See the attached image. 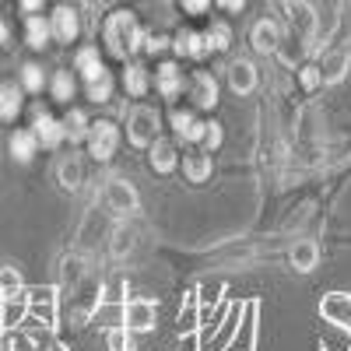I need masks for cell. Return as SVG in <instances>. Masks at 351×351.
<instances>
[{
  "label": "cell",
  "instance_id": "obj_1",
  "mask_svg": "<svg viewBox=\"0 0 351 351\" xmlns=\"http://www.w3.org/2000/svg\"><path fill=\"white\" fill-rule=\"evenodd\" d=\"M106 43L116 56H127V53H137L144 46V32H141V25L134 14L120 11V14H112L106 21Z\"/></svg>",
  "mask_w": 351,
  "mask_h": 351
},
{
  "label": "cell",
  "instance_id": "obj_2",
  "mask_svg": "<svg viewBox=\"0 0 351 351\" xmlns=\"http://www.w3.org/2000/svg\"><path fill=\"white\" fill-rule=\"evenodd\" d=\"M158 130H162V116L152 109V106H137L127 120V137L134 148H152L158 141Z\"/></svg>",
  "mask_w": 351,
  "mask_h": 351
},
{
  "label": "cell",
  "instance_id": "obj_3",
  "mask_svg": "<svg viewBox=\"0 0 351 351\" xmlns=\"http://www.w3.org/2000/svg\"><path fill=\"white\" fill-rule=\"evenodd\" d=\"M116 148H120V130H116V123H109V120L92 123V130H88V152H92V158L109 162L116 155Z\"/></svg>",
  "mask_w": 351,
  "mask_h": 351
},
{
  "label": "cell",
  "instance_id": "obj_4",
  "mask_svg": "<svg viewBox=\"0 0 351 351\" xmlns=\"http://www.w3.org/2000/svg\"><path fill=\"white\" fill-rule=\"evenodd\" d=\"M155 319H158V302H152V299H130L123 306V327L134 330V334L152 330Z\"/></svg>",
  "mask_w": 351,
  "mask_h": 351
},
{
  "label": "cell",
  "instance_id": "obj_5",
  "mask_svg": "<svg viewBox=\"0 0 351 351\" xmlns=\"http://www.w3.org/2000/svg\"><path fill=\"white\" fill-rule=\"evenodd\" d=\"M106 204L112 215H130V211H137V190L116 176V180L106 183Z\"/></svg>",
  "mask_w": 351,
  "mask_h": 351
},
{
  "label": "cell",
  "instance_id": "obj_6",
  "mask_svg": "<svg viewBox=\"0 0 351 351\" xmlns=\"http://www.w3.org/2000/svg\"><path fill=\"white\" fill-rule=\"evenodd\" d=\"M285 11H288V21H291V32H295L299 39H313L316 14L309 8V0H285Z\"/></svg>",
  "mask_w": 351,
  "mask_h": 351
},
{
  "label": "cell",
  "instance_id": "obj_7",
  "mask_svg": "<svg viewBox=\"0 0 351 351\" xmlns=\"http://www.w3.org/2000/svg\"><path fill=\"white\" fill-rule=\"evenodd\" d=\"M169 123H172V130H176V141H183V144H200V137H204V120H197L193 116V109H176L172 116H169Z\"/></svg>",
  "mask_w": 351,
  "mask_h": 351
},
{
  "label": "cell",
  "instance_id": "obj_8",
  "mask_svg": "<svg viewBox=\"0 0 351 351\" xmlns=\"http://www.w3.org/2000/svg\"><path fill=\"white\" fill-rule=\"evenodd\" d=\"M28 313L43 319V327H56V291L53 288H36L28 295Z\"/></svg>",
  "mask_w": 351,
  "mask_h": 351
},
{
  "label": "cell",
  "instance_id": "obj_9",
  "mask_svg": "<svg viewBox=\"0 0 351 351\" xmlns=\"http://www.w3.org/2000/svg\"><path fill=\"white\" fill-rule=\"evenodd\" d=\"M256 81H260V74H256V67L250 60H236V64L228 67V88L236 95H253L256 92Z\"/></svg>",
  "mask_w": 351,
  "mask_h": 351
},
{
  "label": "cell",
  "instance_id": "obj_10",
  "mask_svg": "<svg viewBox=\"0 0 351 351\" xmlns=\"http://www.w3.org/2000/svg\"><path fill=\"white\" fill-rule=\"evenodd\" d=\"M190 99H193L197 109H215V106H218V81H215V74H208V71L193 74Z\"/></svg>",
  "mask_w": 351,
  "mask_h": 351
},
{
  "label": "cell",
  "instance_id": "obj_11",
  "mask_svg": "<svg viewBox=\"0 0 351 351\" xmlns=\"http://www.w3.org/2000/svg\"><path fill=\"white\" fill-rule=\"evenodd\" d=\"M250 43H253V49L256 53H278L281 49V28H278V21H256L253 25V32H250Z\"/></svg>",
  "mask_w": 351,
  "mask_h": 351
},
{
  "label": "cell",
  "instance_id": "obj_12",
  "mask_svg": "<svg viewBox=\"0 0 351 351\" xmlns=\"http://www.w3.org/2000/svg\"><path fill=\"white\" fill-rule=\"evenodd\" d=\"M0 299H4L0 302V324H4L8 330L25 324V316H28V295L25 291H11V295H0Z\"/></svg>",
  "mask_w": 351,
  "mask_h": 351
},
{
  "label": "cell",
  "instance_id": "obj_13",
  "mask_svg": "<svg viewBox=\"0 0 351 351\" xmlns=\"http://www.w3.org/2000/svg\"><path fill=\"white\" fill-rule=\"evenodd\" d=\"M319 313H324L327 324H351V295L348 291H330V295L319 302Z\"/></svg>",
  "mask_w": 351,
  "mask_h": 351
},
{
  "label": "cell",
  "instance_id": "obj_14",
  "mask_svg": "<svg viewBox=\"0 0 351 351\" xmlns=\"http://www.w3.org/2000/svg\"><path fill=\"white\" fill-rule=\"evenodd\" d=\"M172 49L180 53V56H190V60H204V56L211 53V46H208V39H204V32H180L172 39Z\"/></svg>",
  "mask_w": 351,
  "mask_h": 351
},
{
  "label": "cell",
  "instance_id": "obj_15",
  "mask_svg": "<svg viewBox=\"0 0 351 351\" xmlns=\"http://www.w3.org/2000/svg\"><path fill=\"white\" fill-rule=\"evenodd\" d=\"M32 130H36V137H39L43 148H56V144H60V141L67 137L64 123H60V120H53V116H46V112H39V116H36Z\"/></svg>",
  "mask_w": 351,
  "mask_h": 351
},
{
  "label": "cell",
  "instance_id": "obj_16",
  "mask_svg": "<svg viewBox=\"0 0 351 351\" xmlns=\"http://www.w3.org/2000/svg\"><path fill=\"white\" fill-rule=\"evenodd\" d=\"M155 88H158L162 99H176V95L183 92V71L176 67V64H162L155 71Z\"/></svg>",
  "mask_w": 351,
  "mask_h": 351
},
{
  "label": "cell",
  "instance_id": "obj_17",
  "mask_svg": "<svg viewBox=\"0 0 351 351\" xmlns=\"http://www.w3.org/2000/svg\"><path fill=\"white\" fill-rule=\"evenodd\" d=\"M49 28H53V36L60 39V43H74V39H77V32H81L77 14H74L71 8H56V11H53V21H49Z\"/></svg>",
  "mask_w": 351,
  "mask_h": 351
},
{
  "label": "cell",
  "instance_id": "obj_18",
  "mask_svg": "<svg viewBox=\"0 0 351 351\" xmlns=\"http://www.w3.org/2000/svg\"><path fill=\"white\" fill-rule=\"evenodd\" d=\"M288 260H291V267H295V271L309 274V271L316 267V263H319V246H316L313 239H299L295 246H291Z\"/></svg>",
  "mask_w": 351,
  "mask_h": 351
},
{
  "label": "cell",
  "instance_id": "obj_19",
  "mask_svg": "<svg viewBox=\"0 0 351 351\" xmlns=\"http://www.w3.org/2000/svg\"><path fill=\"white\" fill-rule=\"evenodd\" d=\"M211 152H190L186 158H183V172H186V180L190 183H204V180H211Z\"/></svg>",
  "mask_w": 351,
  "mask_h": 351
},
{
  "label": "cell",
  "instance_id": "obj_20",
  "mask_svg": "<svg viewBox=\"0 0 351 351\" xmlns=\"http://www.w3.org/2000/svg\"><path fill=\"white\" fill-rule=\"evenodd\" d=\"M74 71H81L84 81H95L99 74H106V67H102V60H99V49H95V46L77 49V56H74Z\"/></svg>",
  "mask_w": 351,
  "mask_h": 351
},
{
  "label": "cell",
  "instance_id": "obj_21",
  "mask_svg": "<svg viewBox=\"0 0 351 351\" xmlns=\"http://www.w3.org/2000/svg\"><path fill=\"white\" fill-rule=\"evenodd\" d=\"M56 176H60V186H64V190H77V186L84 183V165H81V158H77V155H67L60 165H56Z\"/></svg>",
  "mask_w": 351,
  "mask_h": 351
},
{
  "label": "cell",
  "instance_id": "obj_22",
  "mask_svg": "<svg viewBox=\"0 0 351 351\" xmlns=\"http://www.w3.org/2000/svg\"><path fill=\"white\" fill-rule=\"evenodd\" d=\"M36 148H39L36 130H14V137H11V155H14L21 165H25V162H32Z\"/></svg>",
  "mask_w": 351,
  "mask_h": 351
},
{
  "label": "cell",
  "instance_id": "obj_23",
  "mask_svg": "<svg viewBox=\"0 0 351 351\" xmlns=\"http://www.w3.org/2000/svg\"><path fill=\"white\" fill-rule=\"evenodd\" d=\"M148 158H152V169H155V172H162V176L172 172V169H176V144L158 137V141L152 144V155H148Z\"/></svg>",
  "mask_w": 351,
  "mask_h": 351
},
{
  "label": "cell",
  "instance_id": "obj_24",
  "mask_svg": "<svg viewBox=\"0 0 351 351\" xmlns=\"http://www.w3.org/2000/svg\"><path fill=\"white\" fill-rule=\"evenodd\" d=\"M49 36H53L49 21H43L39 14H28V21H25V39H28V46H32V49H43V46L49 43Z\"/></svg>",
  "mask_w": 351,
  "mask_h": 351
},
{
  "label": "cell",
  "instance_id": "obj_25",
  "mask_svg": "<svg viewBox=\"0 0 351 351\" xmlns=\"http://www.w3.org/2000/svg\"><path fill=\"white\" fill-rule=\"evenodd\" d=\"M21 112V88L0 84V120H14Z\"/></svg>",
  "mask_w": 351,
  "mask_h": 351
},
{
  "label": "cell",
  "instance_id": "obj_26",
  "mask_svg": "<svg viewBox=\"0 0 351 351\" xmlns=\"http://www.w3.org/2000/svg\"><path fill=\"white\" fill-rule=\"evenodd\" d=\"M348 53H330L324 64H319V74H324V84H337L341 77H344V71H348Z\"/></svg>",
  "mask_w": 351,
  "mask_h": 351
},
{
  "label": "cell",
  "instance_id": "obj_27",
  "mask_svg": "<svg viewBox=\"0 0 351 351\" xmlns=\"http://www.w3.org/2000/svg\"><path fill=\"white\" fill-rule=\"evenodd\" d=\"M324 351H351V327L348 324H330V334H324Z\"/></svg>",
  "mask_w": 351,
  "mask_h": 351
},
{
  "label": "cell",
  "instance_id": "obj_28",
  "mask_svg": "<svg viewBox=\"0 0 351 351\" xmlns=\"http://www.w3.org/2000/svg\"><path fill=\"white\" fill-rule=\"evenodd\" d=\"M123 88H127L130 95H144V92H148V67L130 64L127 74H123Z\"/></svg>",
  "mask_w": 351,
  "mask_h": 351
},
{
  "label": "cell",
  "instance_id": "obj_29",
  "mask_svg": "<svg viewBox=\"0 0 351 351\" xmlns=\"http://www.w3.org/2000/svg\"><path fill=\"white\" fill-rule=\"evenodd\" d=\"M64 130L71 141H88V130H92V123H88V116L81 109H71L67 120H64Z\"/></svg>",
  "mask_w": 351,
  "mask_h": 351
},
{
  "label": "cell",
  "instance_id": "obj_30",
  "mask_svg": "<svg viewBox=\"0 0 351 351\" xmlns=\"http://www.w3.org/2000/svg\"><path fill=\"white\" fill-rule=\"evenodd\" d=\"M204 39H208V46H211L215 53H225V49L232 46V28H228L225 21H215L208 32H204Z\"/></svg>",
  "mask_w": 351,
  "mask_h": 351
},
{
  "label": "cell",
  "instance_id": "obj_31",
  "mask_svg": "<svg viewBox=\"0 0 351 351\" xmlns=\"http://www.w3.org/2000/svg\"><path fill=\"white\" fill-rule=\"evenodd\" d=\"M74 88L77 84H74V74L71 71H56L53 74V99L56 102H71L74 99Z\"/></svg>",
  "mask_w": 351,
  "mask_h": 351
},
{
  "label": "cell",
  "instance_id": "obj_32",
  "mask_svg": "<svg viewBox=\"0 0 351 351\" xmlns=\"http://www.w3.org/2000/svg\"><path fill=\"white\" fill-rule=\"evenodd\" d=\"M8 348H11V351H49V344H46L43 334H25V330H18Z\"/></svg>",
  "mask_w": 351,
  "mask_h": 351
},
{
  "label": "cell",
  "instance_id": "obj_33",
  "mask_svg": "<svg viewBox=\"0 0 351 351\" xmlns=\"http://www.w3.org/2000/svg\"><path fill=\"white\" fill-rule=\"evenodd\" d=\"M84 84H88V99H92V102H109V95H112V77H109V71L99 74L95 81H84Z\"/></svg>",
  "mask_w": 351,
  "mask_h": 351
},
{
  "label": "cell",
  "instance_id": "obj_34",
  "mask_svg": "<svg viewBox=\"0 0 351 351\" xmlns=\"http://www.w3.org/2000/svg\"><path fill=\"white\" fill-rule=\"evenodd\" d=\"M106 348H109V351H137V344H134V330H127V327L109 330Z\"/></svg>",
  "mask_w": 351,
  "mask_h": 351
},
{
  "label": "cell",
  "instance_id": "obj_35",
  "mask_svg": "<svg viewBox=\"0 0 351 351\" xmlns=\"http://www.w3.org/2000/svg\"><path fill=\"white\" fill-rule=\"evenodd\" d=\"M43 84H46V77H43L39 64H25L21 67V88L25 92H43Z\"/></svg>",
  "mask_w": 351,
  "mask_h": 351
},
{
  "label": "cell",
  "instance_id": "obj_36",
  "mask_svg": "<svg viewBox=\"0 0 351 351\" xmlns=\"http://www.w3.org/2000/svg\"><path fill=\"white\" fill-rule=\"evenodd\" d=\"M221 141H225L221 123H208V127H204V137H200V148H204V152H218Z\"/></svg>",
  "mask_w": 351,
  "mask_h": 351
},
{
  "label": "cell",
  "instance_id": "obj_37",
  "mask_svg": "<svg viewBox=\"0 0 351 351\" xmlns=\"http://www.w3.org/2000/svg\"><path fill=\"white\" fill-rule=\"evenodd\" d=\"M11 291H21V274L14 267H0V295H11Z\"/></svg>",
  "mask_w": 351,
  "mask_h": 351
},
{
  "label": "cell",
  "instance_id": "obj_38",
  "mask_svg": "<svg viewBox=\"0 0 351 351\" xmlns=\"http://www.w3.org/2000/svg\"><path fill=\"white\" fill-rule=\"evenodd\" d=\"M299 81H302V88H306V92H316V88L324 84V74H319V64H306V67L299 71Z\"/></svg>",
  "mask_w": 351,
  "mask_h": 351
},
{
  "label": "cell",
  "instance_id": "obj_39",
  "mask_svg": "<svg viewBox=\"0 0 351 351\" xmlns=\"http://www.w3.org/2000/svg\"><path fill=\"white\" fill-rule=\"evenodd\" d=\"M134 250V232H127V228H120L112 236V256H123V253H130Z\"/></svg>",
  "mask_w": 351,
  "mask_h": 351
},
{
  "label": "cell",
  "instance_id": "obj_40",
  "mask_svg": "<svg viewBox=\"0 0 351 351\" xmlns=\"http://www.w3.org/2000/svg\"><path fill=\"white\" fill-rule=\"evenodd\" d=\"M165 46H169V39H165V36H148V32H144V46H141L144 53H152V56H155V53H162Z\"/></svg>",
  "mask_w": 351,
  "mask_h": 351
},
{
  "label": "cell",
  "instance_id": "obj_41",
  "mask_svg": "<svg viewBox=\"0 0 351 351\" xmlns=\"http://www.w3.org/2000/svg\"><path fill=\"white\" fill-rule=\"evenodd\" d=\"M180 4H183L186 14H204V11L211 8V0H180Z\"/></svg>",
  "mask_w": 351,
  "mask_h": 351
},
{
  "label": "cell",
  "instance_id": "obj_42",
  "mask_svg": "<svg viewBox=\"0 0 351 351\" xmlns=\"http://www.w3.org/2000/svg\"><path fill=\"white\" fill-rule=\"evenodd\" d=\"M218 8H221V11H228V14H236V11H243V8H246V0H218Z\"/></svg>",
  "mask_w": 351,
  "mask_h": 351
},
{
  "label": "cell",
  "instance_id": "obj_43",
  "mask_svg": "<svg viewBox=\"0 0 351 351\" xmlns=\"http://www.w3.org/2000/svg\"><path fill=\"white\" fill-rule=\"evenodd\" d=\"M39 8H43V0H21V11L25 14H39Z\"/></svg>",
  "mask_w": 351,
  "mask_h": 351
},
{
  "label": "cell",
  "instance_id": "obj_44",
  "mask_svg": "<svg viewBox=\"0 0 351 351\" xmlns=\"http://www.w3.org/2000/svg\"><path fill=\"white\" fill-rule=\"evenodd\" d=\"M8 36H11V32H8V21L0 18V46H8Z\"/></svg>",
  "mask_w": 351,
  "mask_h": 351
}]
</instances>
